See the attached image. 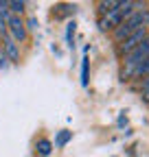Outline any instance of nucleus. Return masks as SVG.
<instances>
[{"label": "nucleus", "mask_w": 149, "mask_h": 157, "mask_svg": "<svg viewBox=\"0 0 149 157\" xmlns=\"http://www.w3.org/2000/svg\"><path fill=\"white\" fill-rule=\"evenodd\" d=\"M7 35L13 39L15 44H20V42H26V29H24V22H22V17L20 15H11L9 17V22H7Z\"/></svg>", "instance_id": "3"}, {"label": "nucleus", "mask_w": 149, "mask_h": 157, "mask_svg": "<svg viewBox=\"0 0 149 157\" xmlns=\"http://www.w3.org/2000/svg\"><path fill=\"white\" fill-rule=\"evenodd\" d=\"M70 137H72V131L62 129V131L57 133V137H55V146H57V148H64V146L70 142Z\"/></svg>", "instance_id": "7"}, {"label": "nucleus", "mask_w": 149, "mask_h": 157, "mask_svg": "<svg viewBox=\"0 0 149 157\" xmlns=\"http://www.w3.org/2000/svg\"><path fill=\"white\" fill-rule=\"evenodd\" d=\"M81 85H88V57L81 61Z\"/></svg>", "instance_id": "12"}, {"label": "nucleus", "mask_w": 149, "mask_h": 157, "mask_svg": "<svg viewBox=\"0 0 149 157\" xmlns=\"http://www.w3.org/2000/svg\"><path fill=\"white\" fill-rule=\"evenodd\" d=\"M72 33H74V22H70V24H68V42L72 39Z\"/></svg>", "instance_id": "16"}, {"label": "nucleus", "mask_w": 149, "mask_h": 157, "mask_svg": "<svg viewBox=\"0 0 149 157\" xmlns=\"http://www.w3.org/2000/svg\"><path fill=\"white\" fill-rule=\"evenodd\" d=\"M143 94H145V98H149V76L143 81Z\"/></svg>", "instance_id": "15"}, {"label": "nucleus", "mask_w": 149, "mask_h": 157, "mask_svg": "<svg viewBox=\"0 0 149 157\" xmlns=\"http://www.w3.org/2000/svg\"><path fill=\"white\" fill-rule=\"evenodd\" d=\"M134 76H149V57L145 59V63H143V66L134 72Z\"/></svg>", "instance_id": "13"}, {"label": "nucleus", "mask_w": 149, "mask_h": 157, "mask_svg": "<svg viewBox=\"0 0 149 157\" xmlns=\"http://www.w3.org/2000/svg\"><path fill=\"white\" fill-rule=\"evenodd\" d=\"M9 17H11V13H9V0H0V24L7 26Z\"/></svg>", "instance_id": "8"}, {"label": "nucleus", "mask_w": 149, "mask_h": 157, "mask_svg": "<svg viewBox=\"0 0 149 157\" xmlns=\"http://www.w3.org/2000/svg\"><path fill=\"white\" fill-rule=\"evenodd\" d=\"M2 52H5L9 63H18V61H20V48H18V44L13 42L9 35L2 37Z\"/></svg>", "instance_id": "6"}, {"label": "nucleus", "mask_w": 149, "mask_h": 157, "mask_svg": "<svg viewBox=\"0 0 149 157\" xmlns=\"http://www.w3.org/2000/svg\"><path fill=\"white\" fill-rule=\"evenodd\" d=\"M24 29H26V33L29 31H37V20L35 17H29L26 22H24Z\"/></svg>", "instance_id": "14"}, {"label": "nucleus", "mask_w": 149, "mask_h": 157, "mask_svg": "<svg viewBox=\"0 0 149 157\" xmlns=\"http://www.w3.org/2000/svg\"><path fill=\"white\" fill-rule=\"evenodd\" d=\"M24 7H26V2H22V0H13V2H9V13L11 15H22Z\"/></svg>", "instance_id": "10"}, {"label": "nucleus", "mask_w": 149, "mask_h": 157, "mask_svg": "<svg viewBox=\"0 0 149 157\" xmlns=\"http://www.w3.org/2000/svg\"><path fill=\"white\" fill-rule=\"evenodd\" d=\"M149 35V29L147 26H143V29H136L132 35H127L123 42H121V52L123 55H127V52H132L134 48H138L143 42H145V37Z\"/></svg>", "instance_id": "4"}, {"label": "nucleus", "mask_w": 149, "mask_h": 157, "mask_svg": "<svg viewBox=\"0 0 149 157\" xmlns=\"http://www.w3.org/2000/svg\"><path fill=\"white\" fill-rule=\"evenodd\" d=\"M119 5H121V2H114V0H107V2H101V5H99V11L105 15V13H110V11H114Z\"/></svg>", "instance_id": "11"}, {"label": "nucleus", "mask_w": 149, "mask_h": 157, "mask_svg": "<svg viewBox=\"0 0 149 157\" xmlns=\"http://www.w3.org/2000/svg\"><path fill=\"white\" fill-rule=\"evenodd\" d=\"M37 153H40L42 157H48L53 153V142L50 140H40L37 142Z\"/></svg>", "instance_id": "9"}, {"label": "nucleus", "mask_w": 149, "mask_h": 157, "mask_svg": "<svg viewBox=\"0 0 149 157\" xmlns=\"http://www.w3.org/2000/svg\"><path fill=\"white\" fill-rule=\"evenodd\" d=\"M123 11H121V5L114 9V11H110V13H105L103 17H101V22H99V26H101V31H112V29H116L121 22H123Z\"/></svg>", "instance_id": "5"}, {"label": "nucleus", "mask_w": 149, "mask_h": 157, "mask_svg": "<svg viewBox=\"0 0 149 157\" xmlns=\"http://www.w3.org/2000/svg\"><path fill=\"white\" fill-rule=\"evenodd\" d=\"M149 57V35L145 37V42L138 46V48H134L132 52H127L125 55V70H123V76H134V72L145 63V59Z\"/></svg>", "instance_id": "2"}, {"label": "nucleus", "mask_w": 149, "mask_h": 157, "mask_svg": "<svg viewBox=\"0 0 149 157\" xmlns=\"http://www.w3.org/2000/svg\"><path fill=\"white\" fill-rule=\"evenodd\" d=\"M143 26L149 29V9L145 5H140L132 15L125 17L123 22L114 29V39H116V42H123L127 35H132L136 29H143Z\"/></svg>", "instance_id": "1"}]
</instances>
